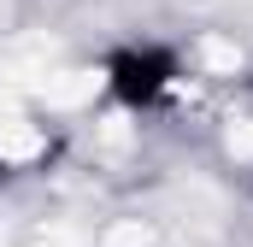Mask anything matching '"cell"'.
Listing matches in <instances>:
<instances>
[{
  "mask_svg": "<svg viewBox=\"0 0 253 247\" xmlns=\"http://www.w3.org/2000/svg\"><path fill=\"white\" fill-rule=\"evenodd\" d=\"M100 100L129 118H159L189 88V53L165 36H118L94 65Z\"/></svg>",
  "mask_w": 253,
  "mask_h": 247,
  "instance_id": "obj_1",
  "label": "cell"
},
{
  "mask_svg": "<svg viewBox=\"0 0 253 247\" xmlns=\"http://www.w3.org/2000/svg\"><path fill=\"white\" fill-rule=\"evenodd\" d=\"M242 88H248V94H253V65H248V71H242Z\"/></svg>",
  "mask_w": 253,
  "mask_h": 247,
  "instance_id": "obj_2",
  "label": "cell"
}]
</instances>
